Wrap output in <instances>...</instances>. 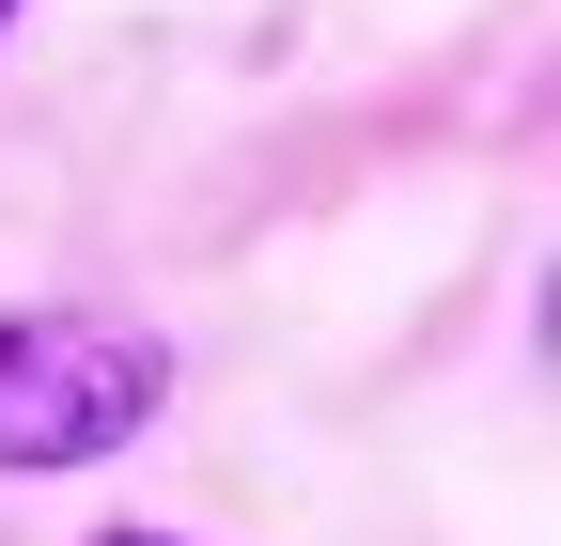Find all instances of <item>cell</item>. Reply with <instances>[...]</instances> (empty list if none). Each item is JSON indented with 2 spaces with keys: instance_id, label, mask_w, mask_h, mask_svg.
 Here are the masks:
<instances>
[{
  "instance_id": "cell-2",
  "label": "cell",
  "mask_w": 561,
  "mask_h": 546,
  "mask_svg": "<svg viewBox=\"0 0 561 546\" xmlns=\"http://www.w3.org/2000/svg\"><path fill=\"white\" fill-rule=\"evenodd\" d=\"M110 546H172V531H110Z\"/></svg>"
},
{
  "instance_id": "cell-1",
  "label": "cell",
  "mask_w": 561,
  "mask_h": 546,
  "mask_svg": "<svg viewBox=\"0 0 561 546\" xmlns=\"http://www.w3.org/2000/svg\"><path fill=\"white\" fill-rule=\"evenodd\" d=\"M172 406V344L125 312H0V468H94Z\"/></svg>"
}]
</instances>
